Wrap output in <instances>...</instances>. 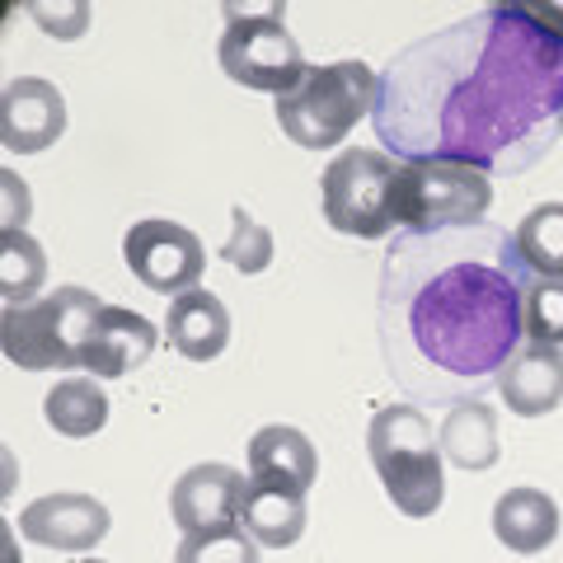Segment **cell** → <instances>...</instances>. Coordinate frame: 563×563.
Instances as JSON below:
<instances>
[{
  "mask_svg": "<svg viewBox=\"0 0 563 563\" xmlns=\"http://www.w3.org/2000/svg\"><path fill=\"white\" fill-rule=\"evenodd\" d=\"M563 113V38L526 5H484L395 52L372 128L395 161H446L479 174L536 169Z\"/></svg>",
  "mask_w": 563,
  "mask_h": 563,
  "instance_id": "1",
  "label": "cell"
},
{
  "mask_svg": "<svg viewBox=\"0 0 563 563\" xmlns=\"http://www.w3.org/2000/svg\"><path fill=\"white\" fill-rule=\"evenodd\" d=\"M531 277L503 225L399 235L385 250L376 291L390 380L418 404L451 409L479 399L526 343Z\"/></svg>",
  "mask_w": 563,
  "mask_h": 563,
  "instance_id": "2",
  "label": "cell"
},
{
  "mask_svg": "<svg viewBox=\"0 0 563 563\" xmlns=\"http://www.w3.org/2000/svg\"><path fill=\"white\" fill-rule=\"evenodd\" d=\"M366 451L380 474V488L404 517H432L446 498V455L432 418L418 404H385L366 428Z\"/></svg>",
  "mask_w": 563,
  "mask_h": 563,
  "instance_id": "3",
  "label": "cell"
},
{
  "mask_svg": "<svg viewBox=\"0 0 563 563\" xmlns=\"http://www.w3.org/2000/svg\"><path fill=\"white\" fill-rule=\"evenodd\" d=\"M103 301L85 287H57L0 314V352L20 372H85V347Z\"/></svg>",
  "mask_w": 563,
  "mask_h": 563,
  "instance_id": "4",
  "label": "cell"
},
{
  "mask_svg": "<svg viewBox=\"0 0 563 563\" xmlns=\"http://www.w3.org/2000/svg\"><path fill=\"white\" fill-rule=\"evenodd\" d=\"M380 76L366 62H329L310 66L291 95L277 99V128L301 151H333L347 132L376 109Z\"/></svg>",
  "mask_w": 563,
  "mask_h": 563,
  "instance_id": "5",
  "label": "cell"
},
{
  "mask_svg": "<svg viewBox=\"0 0 563 563\" xmlns=\"http://www.w3.org/2000/svg\"><path fill=\"white\" fill-rule=\"evenodd\" d=\"M493 207V179L470 165L446 161H399L395 225L404 235H442L484 225Z\"/></svg>",
  "mask_w": 563,
  "mask_h": 563,
  "instance_id": "6",
  "label": "cell"
},
{
  "mask_svg": "<svg viewBox=\"0 0 563 563\" xmlns=\"http://www.w3.org/2000/svg\"><path fill=\"white\" fill-rule=\"evenodd\" d=\"M217 62L244 90L258 95H291L306 76V57L301 43L287 29V10L282 5H263V10H244V5H225V29L217 43Z\"/></svg>",
  "mask_w": 563,
  "mask_h": 563,
  "instance_id": "7",
  "label": "cell"
},
{
  "mask_svg": "<svg viewBox=\"0 0 563 563\" xmlns=\"http://www.w3.org/2000/svg\"><path fill=\"white\" fill-rule=\"evenodd\" d=\"M395 184L399 161L385 151H339L320 174V207L339 235L385 240L395 225Z\"/></svg>",
  "mask_w": 563,
  "mask_h": 563,
  "instance_id": "8",
  "label": "cell"
},
{
  "mask_svg": "<svg viewBox=\"0 0 563 563\" xmlns=\"http://www.w3.org/2000/svg\"><path fill=\"white\" fill-rule=\"evenodd\" d=\"M122 258H128V268L141 287L161 291L169 301L184 291H198L202 273H207L202 240L192 235L188 225L165 221V217H146V221L128 225V235H122Z\"/></svg>",
  "mask_w": 563,
  "mask_h": 563,
  "instance_id": "9",
  "label": "cell"
},
{
  "mask_svg": "<svg viewBox=\"0 0 563 563\" xmlns=\"http://www.w3.org/2000/svg\"><path fill=\"white\" fill-rule=\"evenodd\" d=\"M244 488H250V479H244L235 465H221V461L192 465L169 488V517H174V526H179L184 536L240 526Z\"/></svg>",
  "mask_w": 563,
  "mask_h": 563,
  "instance_id": "10",
  "label": "cell"
},
{
  "mask_svg": "<svg viewBox=\"0 0 563 563\" xmlns=\"http://www.w3.org/2000/svg\"><path fill=\"white\" fill-rule=\"evenodd\" d=\"M109 507L95 493H47L33 498L20 512V536L43 544V550H62V554H85L109 536Z\"/></svg>",
  "mask_w": 563,
  "mask_h": 563,
  "instance_id": "11",
  "label": "cell"
},
{
  "mask_svg": "<svg viewBox=\"0 0 563 563\" xmlns=\"http://www.w3.org/2000/svg\"><path fill=\"white\" fill-rule=\"evenodd\" d=\"M66 132V95L43 76H20L0 95V141L5 151L43 155Z\"/></svg>",
  "mask_w": 563,
  "mask_h": 563,
  "instance_id": "12",
  "label": "cell"
},
{
  "mask_svg": "<svg viewBox=\"0 0 563 563\" xmlns=\"http://www.w3.org/2000/svg\"><path fill=\"white\" fill-rule=\"evenodd\" d=\"M161 333L146 314L136 310H122V306H103L99 324L90 333V347H85V376L95 380H118V376H132L136 366L151 362Z\"/></svg>",
  "mask_w": 563,
  "mask_h": 563,
  "instance_id": "13",
  "label": "cell"
},
{
  "mask_svg": "<svg viewBox=\"0 0 563 563\" xmlns=\"http://www.w3.org/2000/svg\"><path fill=\"white\" fill-rule=\"evenodd\" d=\"M493 390L503 395L507 413L517 418H544L563 404V347L521 343V352L498 372Z\"/></svg>",
  "mask_w": 563,
  "mask_h": 563,
  "instance_id": "14",
  "label": "cell"
},
{
  "mask_svg": "<svg viewBox=\"0 0 563 563\" xmlns=\"http://www.w3.org/2000/svg\"><path fill=\"white\" fill-rule=\"evenodd\" d=\"M250 479L310 493L314 479H320V451H314V442L301 428L268 422V428H258L250 437Z\"/></svg>",
  "mask_w": 563,
  "mask_h": 563,
  "instance_id": "15",
  "label": "cell"
},
{
  "mask_svg": "<svg viewBox=\"0 0 563 563\" xmlns=\"http://www.w3.org/2000/svg\"><path fill=\"white\" fill-rule=\"evenodd\" d=\"M165 339L188 362H217L225 352V343H231V310H225L207 287L184 291L169 301Z\"/></svg>",
  "mask_w": 563,
  "mask_h": 563,
  "instance_id": "16",
  "label": "cell"
},
{
  "mask_svg": "<svg viewBox=\"0 0 563 563\" xmlns=\"http://www.w3.org/2000/svg\"><path fill=\"white\" fill-rule=\"evenodd\" d=\"M493 536L512 554H544L559 540V503L544 488H507L493 503Z\"/></svg>",
  "mask_w": 563,
  "mask_h": 563,
  "instance_id": "17",
  "label": "cell"
},
{
  "mask_svg": "<svg viewBox=\"0 0 563 563\" xmlns=\"http://www.w3.org/2000/svg\"><path fill=\"white\" fill-rule=\"evenodd\" d=\"M306 521H310L306 493L250 479V488H244V507H240V526L263 544V550H291V544L306 536Z\"/></svg>",
  "mask_w": 563,
  "mask_h": 563,
  "instance_id": "18",
  "label": "cell"
},
{
  "mask_svg": "<svg viewBox=\"0 0 563 563\" xmlns=\"http://www.w3.org/2000/svg\"><path fill=\"white\" fill-rule=\"evenodd\" d=\"M437 437H442V455H446V461L470 470V474L493 470V465H498V455H503V446H498V413H493L484 399L451 404Z\"/></svg>",
  "mask_w": 563,
  "mask_h": 563,
  "instance_id": "19",
  "label": "cell"
},
{
  "mask_svg": "<svg viewBox=\"0 0 563 563\" xmlns=\"http://www.w3.org/2000/svg\"><path fill=\"white\" fill-rule=\"evenodd\" d=\"M43 418L52 432L70 437V442H85V437H95L109 422V395H103V385L95 376H66L47 390Z\"/></svg>",
  "mask_w": 563,
  "mask_h": 563,
  "instance_id": "20",
  "label": "cell"
},
{
  "mask_svg": "<svg viewBox=\"0 0 563 563\" xmlns=\"http://www.w3.org/2000/svg\"><path fill=\"white\" fill-rule=\"evenodd\" d=\"M517 254L536 277H563V202H540L517 221Z\"/></svg>",
  "mask_w": 563,
  "mask_h": 563,
  "instance_id": "21",
  "label": "cell"
},
{
  "mask_svg": "<svg viewBox=\"0 0 563 563\" xmlns=\"http://www.w3.org/2000/svg\"><path fill=\"white\" fill-rule=\"evenodd\" d=\"M47 282V254L29 231H0V296L5 306L38 301V287Z\"/></svg>",
  "mask_w": 563,
  "mask_h": 563,
  "instance_id": "22",
  "label": "cell"
},
{
  "mask_svg": "<svg viewBox=\"0 0 563 563\" xmlns=\"http://www.w3.org/2000/svg\"><path fill=\"white\" fill-rule=\"evenodd\" d=\"M263 544L244 526H221V531H192L179 540L174 563H258Z\"/></svg>",
  "mask_w": 563,
  "mask_h": 563,
  "instance_id": "23",
  "label": "cell"
},
{
  "mask_svg": "<svg viewBox=\"0 0 563 563\" xmlns=\"http://www.w3.org/2000/svg\"><path fill=\"white\" fill-rule=\"evenodd\" d=\"M221 258L244 277H254L273 263V235L254 221V211L231 207V235H225V244H221Z\"/></svg>",
  "mask_w": 563,
  "mask_h": 563,
  "instance_id": "24",
  "label": "cell"
},
{
  "mask_svg": "<svg viewBox=\"0 0 563 563\" xmlns=\"http://www.w3.org/2000/svg\"><path fill=\"white\" fill-rule=\"evenodd\" d=\"M526 343L563 347V277H531V291H526Z\"/></svg>",
  "mask_w": 563,
  "mask_h": 563,
  "instance_id": "25",
  "label": "cell"
},
{
  "mask_svg": "<svg viewBox=\"0 0 563 563\" xmlns=\"http://www.w3.org/2000/svg\"><path fill=\"white\" fill-rule=\"evenodd\" d=\"M29 14L62 43L80 38L85 24H90V5H80V0H70V5H29Z\"/></svg>",
  "mask_w": 563,
  "mask_h": 563,
  "instance_id": "26",
  "label": "cell"
},
{
  "mask_svg": "<svg viewBox=\"0 0 563 563\" xmlns=\"http://www.w3.org/2000/svg\"><path fill=\"white\" fill-rule=\"evenodd\" d=\"M0 188H5V221H0V231H24V221H29V184L14 169H5L0 174Z\"/></svg>",
  "mask_w": 563,
  "mask_h": 563,
  "instance_id": "27",
  "label": "cell"
},
{
  "mask_svg": "<svg viewBox=\"0 0 563 563\" xmlns=\"http://www.w3.org/2000/svg\"><path fill=\"white\" fill-rule=\"evenodd\" d=\"M526 14L540 24V29H550L554 38H563V5H554V0H544V5H526Z\"/></svg>",
  "mask_w": 563,
  "mask_h": 563,
  "instance_id": "28",
  "label": "cell"
},
{
  "mask_svg": "<svg viewBox=\"0 0 563 563\" xmlns=\"http://www.w3.org/2000/svg\"><path fill=\"white\" fill-rule=\"evenodd\" d=\"M559 136H563V113H559Z\"/></svg>",
  "mask_w": 563,
  "mask_h": 563,
  "instance_id": "29",
  "label": "cell"
},
{
  "mask_svg": "<svg viewBox=\"0 0 563 563\" xmlns=\"http://www.w3.org/2000/svg\"><path fill=\"white\" fill-rule=\"evenodd\" d=\"M90 563H103V559H90Z\"/></svg>",
  "mask_w": 563,
  "mask_h": 563,
  "instance_id": "30",
  "label": "cell"
}]
</instances>
